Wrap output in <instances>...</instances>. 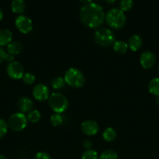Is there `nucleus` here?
Here are the masks:
<instances>
[{
  "label": "nucleus",
  "mask_w": 159,
  "mask_h": 159,
  "mask_svg": "<svg viewBox=\"0 0 159 159\" xmlns=\"http://www.w3.org/2000/svg\"><path fill=\"white\" fill-rule=\"evenodd\" d=\"M94 40L100 46L108 47L115 42V35L108 28H99L94 33Z\"/></svg>",
  "instance_id": "obj_5"
},
{
  "label": "nucleus",
  "mask_w": 159,
  "mask_h": 159,
  "mask_svg": "<svg viewBox=\"0 0 159 159\" xmlns=\"http://www.w3.org/2000/svg\"><path fill=\"white\" fill-rule=\"evenodd\" d=\"M34 159H51L50 155L45 152H41L36 154Z\"/></svg>",
  "instance_id": "obj_28"
},
{
  "label": "nucleus",
  "mask_w": 159,
  "mask_h": 159,
  "mask_svg": "<svg viewBox=\"0 0 159 159\" xmlns=\"http://www.w3.org/2000/svg\"><path fill=\"white\" fill-rule=\"evenodd\" d=\"M157 104L159 105V96H157Z\"/></svg>",
  "instance_id": "obj_36"
},
{
  "label": "nucleus",
  "mask_w": 159,
  "mask_h": 159,
  "mask_svg": "<svg viewBox=\"0 0 159 159\" xmlns=\"http://www.w3.org/2000/svg\"><path fill=\"white\" fill-rule=\"evenodd\" d=\"M99 159H118V155L113 150H106L101 153Z\"/></svg>",
  "instance_id": "obj_21"
},
{
  "label": "nucleus",
  "mask_w": 159,
  "mask_h": 159,
  "mask_svg": "<svg viewBox=\"0 0 159 159\" xmlns=\"http://www.w3.org/2000/svg\"><path fill=\"white\" fill-rule=\"evenodd\" d=\"M27 124V117L23 113H16L11 115L8 120V127L13 131H21Z\"/></svg>",
  "instance_id": "obj_6"
},
{
  "label": "nucleus",
  "mask_w": 159,
  "mask_h": 159,
  "mask_svg": "<svg viewBox=\"0 0 159 159\" xmlns=\"http://www.w3.org/2000/svg\"><path fill=\"white\" fill-rule=\"evenodd\" d=\"M105 20L110 27L118 30L124 26L126 18L123 11L120 9L113 8L108 11L105 15Z\"/></svg>",
  "instance_id": "obj_2"
},
{
  "label": "nucleus",
  "mask_w": 159,
  "mask_h": 159,
  "mask_svg": "<svg viewBox=\"0 0 159 159\" xmlns=\"http://www.w3.org/2000/svg\"><path fill=\"white\" fill-rule=\"evenodd\" d=\"M114 51L119 54H123L127 51L128 44L123 40H117L113 43Z\"/></svg>",
  "instance_id": "obj_18"
},
{
  "label": "nucleus",
  "mask_w": 159,
  "mask_h": 159,
  "mask_svg": "<svg viewBox=\"0 0 159 159\" xmlns=\"http://www.w3.org/2000/svg\"><path fill=\"white\" fill-rule=\"evenodd\" d=\"M64 80L70 86L81 88L85 83V77L82 71L76 68H70L66 71Z\"/></svg>",
  "instance_id": "obj_3"
},
{
  "label": "nucleus",
  "mask_w": 159,
  "mask_h": 159,
  "mask_svg": "<svg viewBox=\"0 0 159 159\" xmlns=\"http://www.w3.org/2000/svg\"><path fill=\"white\" fill-rule=\"evenodd\" d=\"M33 96L40 102L47 100L49 96V89L44 84H37L33 89Z\"/></svg>",
  "instance_id": "obj_9"
},
{
  "label": "nucleus",
  "mask_w": 159,
  "mask_h": 159,
  "mask_svg": "<svg viewBox=\"0 0 159 159\" xmlns=\"http://www.w3.org/2000/svg\"><path fill=\"white\" fill-rule=\"evenodd\" d=\"M65 80L61 77L55 78L51 82V86L54 89H60L65 85Z\"/></svg>",
  "instance_id": "obj_22"
},
{
  "label": "nucleus",
  "mask_w": 159,
  "mask_h": 159,
  "mask_svg": "<svg viewBox=\"0 0 159 159\" xmlns=\"http://www.w3.org/2000/svg\"><path fill=\"white\" fill-rule=\"evenodd\" d=\"M12 34L9 30L3 29L0 30V46L9 45L12 41Z\"/></svg>",
  "instance_id": "obj_14"
},
{
  "label": "nucleus",
  "mask_w": 159,
  "mask_h": 159,
  "mask_svg": "<svg viewBox=\"0 0 159 159\" xmlns=\"http://www.w3.org/2000/svg\"><path fill=\"white\" fill-rule=\"evenodd\" d=\"M22 46L21 43L19 41H14L11 42L9 45H7V51L9 54H12V55H17L20 54L22 51Z\"/></svg>",
  "instance_id": "obj_16"
},
{
  "label": "nucleus",
  "mask_w": 159,
  "mask_h": 159,
  "mask_svg": "<svg viewBox=\"0 0 159 159\" xmlns=\"http://www.w3.org/2000/svg\"><path fill=\"white\" fill-rule=\"evenodd\" d=\"M63 122V118H62L61 113H55L51 116V123L54 127H58L61 125Z\"/></svg>",
  "instance_id": "obj_23"
},
{
  "label": "nucleus",
  "mask_w": 159,
  "mask_h": 159,
  "mask_svg": "<svg viewBox=\"0 0 159 159\" xmlns=\"http://www.w3.org/2000/svg\"><path fill=\"white\" fill-rule=\"evenodd\" d=\"M11 9L14 13H23L26 9L25 2L23 0H12L11 3Z\"/></svg>",
  "instance_id": "obj_15"
},
{
  "label": "nucleus",
  "mask_w": 159,
  "mask_h": 159,
  "mask_svg": "<svg viewBox=\"0 0 159 159\" xmlns=\"http://www.w3.org/2000/svg\"><path fill=\"white\" fill-rule=\"evenodd\" d=\"M3 19V12L2 10V9L0 8V21H2V20Z\"/></svg>",
  "instance_id": "obj_33"
},
{
  "label": "nucleus",
  "mask_w": 159,
  "mask_h": 159,
  "mask_svg": "<svg viewBox=\"0 0 159 159\" xmlns=\"http://www.w3.org/2000/svg\"><path fill=\"white\" fill-rule=\"evenodd\" d=\"M140 65L145 69H150L153 68L155 64L156 57L154 53L150 51H146L140 55Z\"/></svg>",
  "instance_id": "obj_10"
},
{
  "label": "nucleus",
  "mask_w": 159,
  "mask_h": 159,
  "mask_svg": "<svg viewBox=\"0 0 159 159\" xmlns=\"http://www.w3.org/2000/svg\"><path fill=\"white\" fill-rule=\"evenodd\" d=\"M128 48L132 51H137L141 48L142 44H143V40H142L141 37L139 35H132L130 37V38L128 40Z\"/></svg>",
  "instance_id": "obj_13"
},
{
  "label": "nucleus",
  "mask_w": 159,
  "mask_h": 159,
  "mask_svg": "<svg viewBox=\"0 0 159 159\" xmlns=\"http://www.w3.org/2000/svg\"><path fill=\"white\" fill-rule=\"evenodd\" d=\"M80 1L82 3H84V5H86V4H89V3L91 2L92 0H80Z\"/></svg>",
  "instance_id": "obj_32"
},
{
  "label": "nucleus",
  "mask_w": 159,
  "mask_h": 159,
  "mask_svg": "<svg viewBox=\"0 0 159 159\" xmlns=\"http://www.w3.org/2000/svg\"><path fill=\"white\" fill-rule=\"evenodd\" d=\"M81 22L89 28H98L104 21L105 14L103 8L94 2L84 5L80 10Z\"/></svg>",
  "instance_id": "obj_1"
},
{
  "label": "nucleus",
  "mask_w": 159,
  "mask_h": 159,
  "mask_svg": "<svg viewBox=\"0 0 159 159\" xmlns=\"http://www.w3.org/2000/svg\"><path fill=\"white\" fill-rule=\"evenodd\" d=\"M117 136V133L115 130L112 127H108L103 132V138L108 142L114 141Z\"/></svg>",
  "instance_id": "obj_19"
},
{
  "label": "nucleus",
  "mask_w": 159,
  "mask_h": 159,
  "mask_svg": "<svg viewBox=\"0 0 159 159\" xmlns=\"http://www.w3.org/2000/svg\"><path fill=\"white\" fill-rule=\"evenodd\" d=\"M48 104L56 113H62L67 109L69 102L66 97L59 93H54L48 98Z\"/></svg>",
  "instance_id": "obj_4"
},
{
  "label": "nucleus",
  "mask_w": 159,
  "mask_h": 159,
  "mask_svg": "<svg viewBox=\"0 0 159 159\" xmlns=\"http://www.w3.org/2000/svg\"><path fill=\"white\" fill-rule=\"evenodd\" d=\"M108 3H113L115 0H105Z\"/></svg>",
  "instance_id": "obj_34"
},
{
  "label": "nucleus",
  "mask_w": 159,
  "mask_h": 159,
  "mask_svg": "<svg viewBox=\"0 0 159 159\" xmlns=\"http://www.w3.org/2000/svg\"><path fill=\"white\" fill-rule=\"evenodd\" d=\"M148 90L152 95L159 96V78H154L148 84Z\"/></svg>",
  "instance_id": "obj_17"
},
{
  "label": "nucleus",
  "mask_w": 159,
  "mask_h": 159,
  "mask_svg": "<svg viewBox=\"0 0 159 159\" xmlns=\"http://www.w3.org/2000/svg\"><path fill=\"white\" fill-rule=\"evenodd\" d=\"M158 71H159V64H158Z\"/></svg>",
  "instance_id": "obj_37"
},
{
  "label": "nucleus",
  "mask_w": 159,
  "mask_h": 159,
  "mask_svg": "<svg viewBox=\"0 0 159 159\" xmlns=\"http://www.w3.org/2000/svg\"><path fill=\"white\" fill-rule=\"evenodd\" d=\"M92 142L90 141H89V140H86V141H84V147L87 150H88V149H91V147H92Z\"/></svg>",
  "instance_id": "obj_30"
},
{
  "label": "nucleus",
  "mask_w": 159,
  "mask_h": 159,
  "mask_svg": "<svg viewBox=\"0 0 159 159\" xmlns=\"http://www.w3.org/2000/svg\"><path fill=\"white\" fill-rule=\"evenodd\" d=\"M22 79H23V82L26 85H32L35 82V76L31 73H25Z\"/></svg>",
  "instance_id": "obj_26"
},
{
  "label": "nucleus",
  "mask_w": 159,
  "mask_h": 159,
  "mask_svg": "<svg viewBox=\"0 0 159 159\" xmlns=\"http://www.w3.org/2000/svg\"><path fill=\"white\" fill-rule=\"evenodd\" d=\"M18 108L22 113H27L31 111L33 108V102L27 97H21L18 101Z\"/></svg>",
  "instance_id": "obj_12"
},
{
  "label": "nucleus",
  "mask_w": 159,
  "mask_h": 159,
  "mask_svg": "<svg viewBox=\"0 0 159 159\" xmlns=\"http://www.w3.org/2000/svg\"><path fill=\"white\" fill-rule=\"evenodd\" d=\"M6 51H4V49H2V48L0 47V64H2L4 61V60H6Z\"/></svg>",
  "instance_id": "obj_29"
},
{
  "label": "nucleus",
  "mask_w": 159,
  "mask_h": 159,
  "mask_svg": "<svg viewBox=\"0 0 159 159\" xmlns=\"http://www.w3.org/2000/svg\"><path fill=\"white\" fill-rule=\"evenodd\" d=\"M41 119V113L38 110H31V111L29 112L27 116V120L30 121L31 123H37Z\"/></svg>",
  "instance_id": "obj_20"
},
{
  "label": "nucleus",
  "mask_w": 159,
  "mask_h": 159,
  "mask_svg": "<svg viewBox=\"0 0 159 159\" xmlns=\"http://www.w3.org/2000/svg\"><path fill=\"white\" fill-rule=\"evenodd\" d=\"M0 159H7L6 156H4L3 155H0Z\"/></svg>",
  "instance_id": "obj_35"
},
{
  "label": "nucleus",
  "mask_w": 159,
  "mask_h": 159,
  "mask_svg": "<svg viewBox=\"0 0 159 159\" xmlns=\"http://www.w3.org/2000/svg\"><path fill=\"white\" fill-rule=\"evenodd\" d=\"M6 60L7 61H9V63H10V62H12L14 60V55H12V54H6Z\"/></svg>",
  "instance_id": "obj_31"
},
{
  "label": "nucleus",
  "mask_w": 159,
  "mask_h": 159,
  "mask_svg": "<svg viewBox=\"0 0 159 159\" xmlns=\"http://www.w3.org/2000/svg\"><path fill=\"white\" fill-rule=\"evenodd\" d=\"M8 130V124L2 119H0V139L6 135Z\"/></svg>",
  "instance_id": "obj_27"
},
{
  "label": "nucleus",
  "mask_w": 159,
  "mask_h": 159,
  "mask_svg": "<svg viewBox=\"0 0 159 159\" xmlns=\"http://www.w3.org/2000/svg\"><path fill=\"white\" fill-rule=\"evenodd\" d=\"M82 159H98V153L96 151L93 150V149L86 150L83 153Z\"/></svg>",
  "instance_id": "obj_24"
},
{
  "label": "nucleus",
  "mask_w": 159,
  "mask_h": 159,
  "mask_svg": "<svg viewBox=\"0 0 159 159\" xmlns=\"http://www.w3.org/2000/svg\"><path fill=\"white\" fill-rule=\"evenodd\" d=\"M120 9L123 12L125 11H129L133 6V2L132 0H121L119 3Z\"/></svg>",
  "instance_id": "obj_25"
},
{
  "label": "nucleus",
  "mask_w": 159,
  "mask_h": 159,
  "mask_svg": "<svg viewBox=\"0 0 159 159\" xmlns=\"http://www.w3.org/2000/svg\"><path fill=\"white\" fill-rule=\"evenodd\" d=\"M6 72L10 79L17 80L23 78L24 75V69L23 65L17 61H12L8 65L6 68Z\"/></svg>",
  "instance_id": "obj_7"
},
{
  "label": "nucleus",
  "mask_w": 159,
  "mask_h": 159,
  "mask_svg": "<svg viewBox=\"0 0 159 159\" xmlns=\"http://www.w3.org/2000/svg\"><path fill=\"white\" fill-rule=\"evenodd\" d=\"M15 24L18 30L23 34H28L32 30V21L27 16L23 15L19 16L15 20Z\"/></svg>",
  "instance_id": "obj_8"
},
{
  "label": "nucleus",
  "mask_w": 159,
  "mask_h": 159,
  "mask_svg": "<svg viewBox=\"0 0 159 159\" xmlns=\"http://www.w3.org/2000/svg\"><path fill=\"white\" fill-rule=\"evenodd\" d=\"M81 129L84 134L88 136H93L95 135L98 132L99 127L97 124L96 121L92 120H87L84 121L81 124Z\"/></svg>",
  "instance_id": "obj_11"
}]
</instances>
